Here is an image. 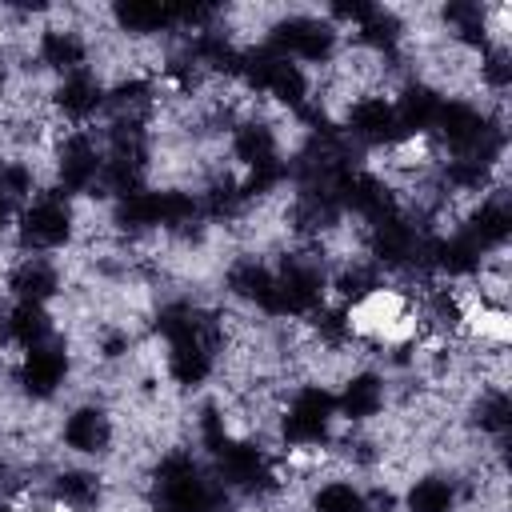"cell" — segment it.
Instances as JSON below:
<instances>
[{
  "label": "cell",
  "mask_w": 512,
  "mask_h": 512,
  "mask_svg": "<svg viewBox=\"0 0 512 512\" xmlns=\"http://www.w3.org/2000/svg\"><path fill=\"white\" fill-rule=\"evenodd\" d=\"M344 432L332 384L300 380L288 384L272 412V444L280 452H328Z\"/></svg>",
  "instance_id": "obj_1"
},
{
  "label": "cell",
  "mask_w": 512,
  "mask_h": 512,
  "mask_svg": "<svg viewBox=\"0 0 512 512\" xmlns=\"http://www.w3.org/2000/svg\"><path fill=\"white\" fill-rule=\"evenodd\" d=\"M256 44H264L268 52H276L316 76L340 60L348 40L320 8H276L264 16Z\"/></svg>",
  "instance_id": "obj_2"
},
{
  "label": "cell",
  "mask_w": 512,
  "mask_h": 512,
  "mask_svg": "<svg viewBox=\"0 0 512 512\" xmlns=\"http://www.w3.org/2000/svg\"><path fill=\"white\" fill-rule=\"evenodd\" d=\"M84 236V220H80V204L44 188L36 192L28 204L16 208L12 228H8V244L20 256H60L72 252Z\"/></svg>",
  "instance_id": "obj_3"
},
{
  "label": "cell",
  "mask_w": 512,
  "mask_h": 512,
  "mask_svg": "<svg viewBox=\"0 0 512 512\" xmlns=\"http://www.w3.org/2000/svg\"><path fill=\"white\" fill-rule=\"evenodd\" d=\"M48 188L84 204L100 200V180H104V140L100 124L96 128H60L48 156H44Z\"/></svg>",
  "instance_id": "obj_4"
},
{
  "label": "cell",
  "mask_w": 512,
  "mask_h": 512,
  "mask_svg": "<svg viewBox=\"0 0 512 512\" xmlns=\"http://www.w3.org/2000/svg\"><path fill=\"white\" fill-rule=\"evenodd\" d=\"M72 376H76V352L64 332L48 344L12 352V360H8V384H12L16 400L32 404V408L60 400L64 388L72 384Z\"/></svg>",
  "instance_id": "obj_5"
},
{
  "label": "cell",
  "mask_w": 512,
  "mask_h": 512,
  "mask_svg": "<svg viewBox=\"0 0 512 512\" xmlns=\"http://www.w3.org/2000/svg\"><path fill=\"white\" fill-rule=\"evenodd\" d=\"M56 444L84 464H108L120 452V416L104 396L72 400L56 420Z\"/></svg>",
  "instance_id": "obj_6"
},
{
  "label": "cell",
  "mask_w": 512,
  "mask_h": 512,
  "mask_svg": "<svg viewBox=\"0 0 512 512\" xmlns=\"http://www.w3.org/2000/svg\"><path fill=\"white\" fill-rule=\"evenodd\" d=\"M28 56L36 60L44 80H56V76L96 64V40L84 24L68 20L64 12H48L28 36Z\"/></svg>",
  "instance_id": "obj_7"
},
{
  "label": "cell",
  "mask_w": 512,
  "mask_h": 512,
  "mask_svg": "<svg viewBox=\"0 0 512 512\" xmlns=\"http://www.w3.org/2000/svg\"><path fill=\"white\" fill-rule=\"evenodd\" d=\"M336 132L356 152H376V156H384V152H392L396 144L408 140L400 120H396L392 92H360V96H352L336 112Z\"/></svg>",
  "instance_id": "obj_8"
},
{
  "label": "cell",
  "mask_w": 512,
  "mask_h": 512,
  "mask_svg": "<svg viewBox=\"0 0 512 512\" xmlns=\"http://www.w3.org/2000/svg\"><path fill=\"white\" fill-rule=\"evenodd\" d=\"M40 512H104L112 500V480L104 464H52L40 480Z\"/></svg>",
  "instance_id": "obj_9"
},
{
  "label": "cell",
  "mask_w": 512,
  "mask_h": 512,
  "mask_svg": "<svg viewBox=\"0 0 512 512\" xmlns=\"http://www.w3.org/2000/svg\"><path fill=\"white\" fill-rule=\"evenodd\" d=\"M48 112L60 128H96L108 112V72L100 64L48 80Z\"/></svg>",
  "instance_id": "obj_10"
},
{
  "label": "cell",
  "mask_w": 512,
  "mask_h": 512,
  "mask_svg": "<svg viewBox=\"0 0 512 512\" xmlns=\"http://www.w3.org/2000/svg\"><path fill=\"white\" fill-rule=\"evenodd\" d=\"M332 396L344 428H376L396 400V384L392 372L380 364H352L332 388Z\"/></svg>",
  "instance_id": "obj_11"
},
{
  "label": "cell",
  "mask_w": 512,
  "mask_h": 512,
  "mask_svg": "<svg viewBox=\"0 0 512 512\" xmlns=\"http://www.w3.org/2000/svg\"><path fill=\"white\" fill-rule=\"evenodd\" d=\"M104 24L132 44H160L180 36V4L168 0H116L100 8Z\"/></svg>",
  "instance_id": "obj_12"
},
{
  "label": "cell",
  "mask_w": 512,
  "mask_h": 512,
  "mask_svg": "<svg viewBox=\"0 0 512 512\" xmlns=\"http://www.w3.org/2000/svg\"><path fill=\"white\" fill-rule=\"evenodd\" d=\"M0 292L8 300H24V304H56L68 292V272L60 256H12L0 268Z\"/></svg>",
  "instance_id": "obj_13"
},
{
  "label": "cell",
  "mask_w": 512,
  "mask_h": 512,
  "mask_svg": "<svg viewBox=\"0 0 512 512\" xmlns=\"http://www.w3.org/2000/svg\"><path fill=\"white\" fill-rule=\"evenodd\" d=\"M400 512H460L468 500V480H460V472L444 468V464H428L416 468L400 488Z\"/></svg>",
  "instance_id": "obj_14"
},
{
  "label": "cell",
  "mask_w": 512,
  "mask_h": 512,
  "mask_svg": "<svg viewBox=\"0 0 512 512\" xmlns=\"http://www.w3.org/2000/svg\"><path fill=\"white\" fill-rule=\"evenodd\" d=\"M464 428L472 440L488 444V448H504L508 432H512V400H508V384L500 380H480L468 392L464 404Z\"/></svg>",
  "instance_id": "obj_15"
},
{
  "label": "cell",
  "mask_w": 512,
  "mask_h": 512,
  "mask_svg": "<svg viewBox=\"0 0 512 512\" xmlns=\"http://www.w3.org/2000/svg\"><path fill=\"white\" fill-rule=\"evenodd\" d=\"M60 336V316L48 304H24V300H8L4 312V348L8 352H24L36 344H48Z\"/></svg>",
  "instance_id": "obj_16"
},
{
  "label": "cell",
  "mask_w": 512,
  "mask_h": 512,
  "mask_svg": "<svg viewBox=\"0 0 512 512\" xmlns=\"http://www.w3.org/2000/svg\"><path fill=\"white\" fill-rule=\"evenodd\" d=\"M304 512H372V504H368L364 480H356L352 472H336L308 484Z\"/></svg>",
  "instance_id": "obj_17"
},
{
  "label": "cell",
  "mask_w": 512,
  "mask_h": 512,
  "mask_svg": "<svg viewBox=\"0 0 512 512\" xmlns=\"http://www.w3.org/2000/svg\"><path fill=\"white\" fill-rule=\"evenodd\" d=\"M16 480H20V468L0 452V500L4 496H16Z\"/></svg>",
  "instance_id": "obj_18"
},
{
  "label": "cell",
  "mask_w": 512,
  "mask_h": 512,
  "mask_svg": "<svg viewBox=\"0 0 512 512\" xmlns=\"http://www.w3.org/2000/svg\"><path fill=\"white\" fill-rule=\"evenodd\" d=\"M0 512H40L36 504H28V500H16V496H4L0 500Z\"/></svg>",
  "instance_id": "obj_19"
},
{
  "label": "cell",
  "mask_w": 512,
  "mask_h": 512,
  "mask_svg": "<svg viewBox=\"0 0 512 512\" xmlns=\"http://www.w3.org/2000/svg\"><path fill=\"white\" fill-rule=\"evenodd\" d=\"M4 312H8V296L0 292V348H4Z\"/></svg>",
  "instance_id": "obj_20"
},
{
  "label": "cell",
  "mask_w": 512,
  "mask_h": 512,
  "mask_svg": "<svg viewBox=\"0 0 512 512\" xmlns=\"http://www.w3.org/2000/svg\"><path fill=\"white\" fill-rule=\"evenodd\" d=\"M280 512H292V508H280Z\"/></svg>",
  "instance_id": "obj_21"
}]
</instances>
